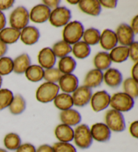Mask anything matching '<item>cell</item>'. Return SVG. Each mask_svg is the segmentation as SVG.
Listing matches in <instances>:
<instances>
[{
	"label": "cell",
	"mask_w": 138,
	"mask_h": 152,
	"mask_svg": "<svg viewBox=\"0 0 138 152\" xmlns=\"http://www.w3.org/2000/svg\"><path fill=\"white\" fill-rule=\"evenodd\" d=\"M6 25V18L4 14L2 12L0 11V31L5 28V26Z\"/></svg>",
	"instance_id": "c3c4849f"
},
{
	"label": "cell",
	"mask_w": 138,
	"mask_h": 152,
	"mask_svg": "<svg viewBox=\"0 0 138 152\" xmlns=\"http://www.w3.org/2000/svg\"><path fill=\"white\" fill-rule=\"evenodd\" d=\"M51 10L44 4H38L32 8L29 13V19L36 23H41L49 20Z\"/></svg>",
	"instance_id": "8fae6325"
},
{
	"label": "cell",
	"mask_w": 138,
	"mask_h": 152,
	"mask_svg": "<svg viewBox=\"0 0 138 152\" xmlns=\"http://www.w3.org/2000/svg\"><path fill=\"white\" fill-rule=\"evenodd\" d=\"M20 37V31L12 28H6L0 31V41L7 44L16 43Z\"/></svg>",
	"instance_id": "603a6c76"
},
{
	"label": "cell",
	"mask_w": 138,
	"mask_h": 152,
	"mask_svg": "<svg viewBox=\"0 0 138 152\" xmlns=\"http://www.w3.org/2000/svg\"><path fill=\"white\" fill-rule=\"evenodd\" d=\"M52 50L56 58H62L63 57L67 56L71 52V46L64 40H61L53 46Z\"/></svg>",
	"instance_id": "1f68e13d"
},
{
	"label": "cell",
	"mask_w": 138,
	"mask_h": 152,
	"mask_svg": "<svg viewBox=\"0 0 138 152\" xmlns=\"http://www.w3.org/2000/svg\"><path fill=\"white\" fill-rule=\"evenodd\" d=\"M43 4L47 7H48L51 10H54L57 7H59L61 1L59 0H44Z\"/></svg>",
	"instance_id": "7bdbcfd3"
},
{
	"label": "cell",
	"mask_w": 138,
	"mask_h": 152,
	"mask_svg": "<svg viewBox=\"0 0 138 152\" xmlns=\"http://www.w3.org/2000/svg\"><path fill=\"white\" fill-rule=\"evenodd\" d=\"M111 96L106 91H100L92 95L90 99L92 109L95 112H100L109 106Z\"/></svg>",
	"instance_id": "ba28073f"
},
{
	"label": "cell",
	"mask_w": 138,
	"mask_h": 152,
	"mask_svg": "<svg viewBox=\"0 0 138 152\" xmlns=\"http://www.w3.org/2000/svg\"><path fill=\"white\" fill-rule=\"evenodd\" d=\"M84 32V26L78 21H73L65 26L63 30V38L65 42L75 44L80 41Z\"/></svg>",
	"instance_id": "6da1fadb"
},
{
	"label": "cell",
	"mask_w": 138,
	"mask_h": 152,
	"mask_svg": "<svg viewBox=\"0 0 138 152\" xmlns=\"http://www.w3.org/2000/svg\"><path fill=\"white\" fill-rule=\"evenodd\" d=\"M52 148L53 152H77L75 147L70 143L57 142Z\"/></svg>",
	"instance_id": "74e56055"
},
{
	"label": "cell",
	"mask_w": 138,
	"mask_h": 152,
	"mask_svg": "<svg viewBox=\"0 0 138 152\" xmlns=\"http://www.w3.org/2000/svg\"><path fill=\"white\" fill-rule=\"evenodd\" d=\"M69 4H70L71 5H76V4H78L79 1H71V0H68L67 1Z\"/></svg>",
	"instance_id": "f907efd6"
},
{
	"label": "cell",
	"mask_w": 138,
	"mask_h": 152,
	"mask_svg": "<svg viewBox=\"0 0 138 152\" xmlns=\"http://www.w3.org/2000/svg\"><path fill=\"white\" fill-rule=\"evenodd\" d=\"M111 61L115 63H122L129 58V48L127 46H116L111 50L109 54Z\"/></svg>",
	"instance_id": "cb8c5ba5"
},
{
	"label": "cell",
	"mask_w": 138,
	"mask_h": 152,
	"mask_svg": "<svg viewBox=\"0 0 138 152\" xmlns=\"http://www.w3.org/2000/svg\"><path fill=\"white\" fill-rule=\"evenodd\" d=\"M131 75L132 78L135 80L138 81V62H135V64L133 66L131 69Z\"/></svg>",
	"instance_id": "7dc6e473"
},
{
	"label": "cell",
	"mask_w": 138,
	"mask_h": 152,
	"mask_svg": "<svg viewBox=\"0 0 138 152\" xmlns=\"http://www.w3.org/2000/svg\"><path fill=\"white\" fill-rule=\"evenodd\" d=\"M99 3L100 6L108 9H114L117 6V1L116 0H100Z\"/></svg>",
	"instance_id": "60d3db41"
},
{
	"label": "cell",
	"mask_w": 138,
	"mask_h": 152,
	"mask_svg": "<svg viewBox=\"0 0 138 152\" xmlns=\"http://www.w3.org/2000/svg\"><path fill=\"white\" fill-rule=\"evenodd\" d=\"M71 18V13L66 7H58L53 10L50 14L49 20L51 24L59 28L67 25Z\"/></svg>",
	"instance_id": "52a82bcc"
},
{
	"label": "cell",
	"mask_w": 138,
	"mask_h": 152,
	"mask_svg": "<svg viewBox=\"0 0 138 152\" xmlns=\"http://www.w3.org/2000/svg\"><path fill=\"white\" fill-rule=\"evenodd\" d=\"M99 42L102 48L105 50H111L115 48L118 44L115 32L109 29L103 30L102 34H100Z\"/></svg>",
	"instance_id": "2e32d148"
},
{
	"label": "cell",
	"mask_w": 138,
	"mask_h": 152,
	"mask_svg": "<svg viewBox=\"0 0 138 152\" xmlns=\"http://www.w3.org/2000/svg\"><path fill=\"white\" fill-rule=\"evenodd\" d=\"M71 52L74 56L78 59H84L88 57L91 52L90 46L85 43L84 41H79L78 42L73 44L71 48Z\"/></svg>",
	"instance_id": "83f0119b"
},
{
	"label": "cell",
	"mask_w": 138,
	"mask_h": 152,
	"mask_svg": "<svg viewBox=\"0 0 138 152\" xmlns=\"http://www.w3.org/2000/svg\"><path fill=\"white\" fill-rule=\"evenodd\" d=\"M1 85H2V78H1V76L0 75V88H1Z\"/></svg>",
	"instance_id": "816d5d0a"
},
{
	"label": "cell",
	"mask_w": 138,
	"mask_h": 152,
	"mask_svg": "<svg viewBox=\"0 0 138 152\" xmlns=\"http://www.w3.org/2000/svg\"><path fill=\"white\" fill-rule=\"evenodd\" d=\"M115 34L118 42L120 43L121 46L128 47L134 42L135 34L130 26L127 23H121L119 25Z\"/></svg>",
	"instance_id": "30bf717a"
},
{
	"label": "cell",
	"mask_w": 138,
	"mask_h": 152,
	"mask_svg": "<svg viewBox=\"0 0 138 152\" xmlns=\"http://www.w3.org/2000/svg\"><path fill=\"white\" fill-rule=\"evenodd\" d=\"M26 107V103L22 95L18 94L14 96V99L9 106V109L12 114L18 115L25 111Z\"/></svg>",
	"instance_id": "f546056e"
},
{
	"label": "cell",
	"mask_w": 138,
	"mask_h": 152,
	"mask_svg": "<svg viewBox=\"0 0 138 152\" xmlns=\"http://www.w3.org/2000/svg\"><path fill=\"white\" fill-rule=\"evenodd\" d=\"M103 81V73L98 69H92L87 73L84 84L88 88H96L101 85Z\"/></svg>",
	"instance_id": "ffe728a7"
},
{
	"label": "cell",
	"mask_w": 138,
	"mask_h": 152,
	"mask_svg": "<svg viewBox=\"0 0 138 152\" xmlns=\"http://www.w3.org/2000/svg\"><path fill=\"white\" fill-rule=\"evenodd\" d=\"M73 140L79 148L82 149L89 148L93 141L90 127L86 124H82L76 127L74 130Z\"/></svg>",
	"instance_id": "5b68a950"
},
{
	"label": "cell",
	"mask_w": 138,
	"mask_h": 152,
	"mask_svg": "<svg viewBox=\"0 0 138 152\" xmlns=\"http://www.w3.org/2000/svg\"><path fill=\"white\" fill-rule=\"evenodd\" d=\"M14 70V62L10 57L0 58V75L6 76L11 73Z\"/></svg>",
	"instance_id": "d590c367"
},
{
	"label": "cell",
	"mask_w": 138,
	"mask_h": 152,
	"mask_svg": "<svg viewBox=\"0 0 138 152\" xmlns=\"http://www.w3.org/2000/svg\"><path fill=\"white\" fill-rule=\"evenodd\" d=\"M103 80L110 87L117 88L123 82V76L119 70L111 68L103 74Z\"/></svg>",
	"instance_id": "e0dca14e"
},
{
	"label": "cell",
	"mask_w": 138,
	"mask_h": 152,
	"mask_svg": "<svg viewBox=\"0 0 138 152\" xmlns=\"http://www.w3.org/2000/svg\"><path fill=\"white\" fill-rule=\"evenodd\" d=\"M112 61L110 58L109 54L107 52H99L94 58V65L98 69L102 70H107L111 66Z\"/></svg>",
	"instance_id": "d4e9b609"
},
{
	"label": "cell",
	"mask_w": 138,
	"mask_h": 152,
	"mask_svg": "<svg viewBox=\"0 0 138 152\" xmlns=\"http://www.w3.org/2000/svg\"><path fill=\"white\" fill-rule=\"evenodd\" d=\"M123 89L125 93L127 94L133 99L137 97L138 95V82L134 78H128L123 82Z\"/></svg>",
	"instance_id": "836d02e7"
},
{
	"label": "cell",
	"mask_w": 138,
	"mask_h": 152,
	"mask_svg": "<svg viewBox=\"0 0 138 152\" xmlns=\"http://www.w3.org/2000/svg\"><path fill=\"white\" fill-rule=\"evenodd\" d=\"M134 99L125 93H116L111 96L109 105L119 112H127L134 106Z\"/></svg>",
	"instance_id": "3957f363"
},
{
	"label": "cell",
	"mask_w": 138,
	"mask_h": 152,
	"mask_svg": "<svg viewBox=\"0 0 138 152\" xmlns=\"http://www.w3.org/2000/svg\"><path fill=\"white\" fill-rule=\"evenodd\" d=\"M76 68V62L75 59L70 56H67L60 58L58 62V69L62 74H71Z\"/></svg>",
	"instance_id": "4316f807"
},
{
	"label": "cell",
	"mask_w": 138,
	"mask_h": 152,
	"mask_svg": "<svg viewBox=\"0 0 138 152\" xmlns=\"http://www.w3.org/2000/svg\"><path fill=\"white\" fill-rule=\"evenodd\" d=\"M14 62V71L16 74L21 75L25 73L26 70L30 66L31 60L28 54L24 53L16 58Z\"/></svg>",
	"instance_id": "7402d4cb"
},
{
	"label": "cell",
	"mask_w": 138,
	"mask_h": 152,
	"mask_svg": "<svg viewBox=\"0 0 138 152\" xmlns=\"http://www.w3.org/2000/svg\"><path fill=\"white\" fill-rule=\"evenodd\" d=\"M38 62L39 66L42 69H49L53 68L56 62V56L52 49L49 47L42 48L38 54Z\"/></svg>",
	"instance_id": "5bb4252c"
},
{
	"label": "cell",
	"mask_w": 138,
	"mask_h": 152,
	"mask_svg": "<svg viewBox=\"0 0 138 152\" xmlns=\"http://www.w3.org/2000/svg\"><path fill=\"white\" fill-rule=\"evenodd\" d=\"M59 89L57 84L48 82L42 83L36 90V100L42 103H50L56 97Z\"/></svg>",
	"instance_id": "7a4b0ae2"
},
{
	"label": "cell",
	"mask_w": 138,
	"mask_h": 152,
	"mask_svg": "<svg viewBox=\"0 0 138 152\" xmlns=\"http://www.w3.org/2000/svg\"><path fill=\"white\" fill-rule=\"evenodd\" d=\"M40 32L38 28L32 26H27L20 31V39L26 45H33L39 41Z\"/></svg>",
	"instance_id": "9a60e30c"
},
{
	"label": "cell",
	"mask_w": 138,
	"mask_h": 152,
	"mask_svg": "<svg viewBox=\"0 0 138 152\" xmlns=\"http://www.w3.org/2000/svg\"><path fill=\"white\" fill-rule=\"evenodd\" d=\"M36 152H53V148L49 145L44 144L39 147V148L36 149Z\"/></svg>",
	"instance_id": "bcb514c9"
},
{
	"label": "cell",
	"mask_w": 138,
	"mask_h": 152,
	"mask_svg": "<svg viewBox=\"0 0 138 152\" xmlns=\"http://www.w3.org/2000/svg\"><path fill=\"white\" fill-rule=\"evenodd\" d=\"M14 3V0H0V11L2 12L11 8Z\"/></svg>",
	"instance_id": "b9f144b4"
},
{
	"label": "cell",
	"mask_w": 138,
	"mask_h": 152,
	"mask_svg": "<svg viewBox=\"0 0 138 152\" xmlns=\"http://www.w3.org/2000/svg\"><path fill=\"white\" fill-rule=\"evenodd\" d=\"M14 96V94L9 89H0V111L9 107Z\"/></svg>",
	"instance_id": "e575fe53"
},
{
	"label": "cell",
	"mask_w": 138,
	"mask_h": 152,
	"mask_svg": "<svg viewBox=\"0 0 138 152\" xmlns=\"http://www.w3.org/2000/svg\"><path fill=\"white\" fill-rule=\"evenodd\" d=\"M0 152H7L6 149H1L0 148Z\"/></svg>",
	"instance_id": "f5cc1de1"
},
{
	"label": "cell",
	"mask_w": 138,
	"mask_h": 152,
	"mask_svg": "<svg viewBox=\"0 0 138 152\" xmlns=\"http://www.w3.org/2000/svg\"><path fill=\"white\" fill-rule=\"evenodd\" d=\"M55 135L59 142L69 143L73 140L74 130L71 127L62 124L55 128Z\"/></svg>",
	"instance_id": "44dd1931"
},
{
	"label": "cell",
	"mask_w": 138,
	"mask_h": 152,
	"mask_svg": "<svg viewBox=\"0 0 138 152\" xmlns=\"http://www.w3.org/2000/svg\"><path fill=\"white\" fill-rule=\"evenodd\" d=\"M60 119L63 124L71 127L78 125L81 122L82 117L77 110L70 109L61 112Z\"/></svg>",
	"instance_id": "d6986e66"
},
{
	"label": "cell",
	"mask_w": 138,
	"mask_h": 152,
	"mask_svg": "<svg viewBox=\"0 0 138 152\" xmlns=\"http://www.w3.org/2000/svg\"><path fill=\"white\" fill-rule=\"evenodd\" d=\"M129 132L132 137L135 138H138V121H135L131 123L129 126Z\"/></svg>",
	"instance_id": "ee69618b"
},
{
	"label": "cell",
	"mask_w": 138,
	"mask_h": 152,
	"mask_svg": "<svg viewBox=\"0 0 138 152\" xmlns=\"http://www.w3.org/2000/svg\"><path fill=\"white\" fill-rule=\"evenodd\" d=\"M79 85V80L73 74L63 75L59 80V87L65 93H73Z\"/></svg>",
	"instance_id": "4fadbf2b"
},
{
	"label": "cell",
	"mask_w": 138,
	"mask_h": 152,
	"mask_svg": "<svg viewBox=\"0 0 138 152\" xmlns=\"http://www.w3.org/2000/svg\"><path fill=\"white\" fill-rule=\"evenodd\" d=\"M7 51V46L6 44L0 41V58L4 57Z\"/></svg>",
	"instance_id": "681fc988"
},
{
	"label": "cell",
	"mask_w": 138,
	"mask_h": 152,
	"mask_svg": "<svg viewBox=\"0 0 138 152\" xmlns=\"http://www.w3.org/2000/svg\"><path fill=\"white\" fill-rule=\"evenodd\" d=\"M16 152H36V148L33 144L26 143L21 144L16 149Z\"/></svg>",
	"instance_id": "ab89813d"
},
{
	"label": "cell",
	"mask_w": 138,
	"mask_h": 152,
	"mask_svg": "<svg viewBox=\"0 0 138 152\" xmlns=\"http://www.w3.org/2000/svg\"><path fill=\"white\" fill-rule=\"evenodd\" d=\"M79 8L86 14L97 16L101 12L102 7L98 0H81L78 3Z\"/></svg>",
	"instance_id": "ac0fdd59"
},
{
	"label": "cell",
	"mask_w": 138,
	"mask_h": 152,
	"mask_svg": "<svg viewBox=\"0 0 138 152\" xmlns=\"http://www.w3.org/2000/svg\"><path fill=\"white\" fill-rule=\"evenodd\" d=\"M44 69L39 65H30L25 72L26 78L31 82L41 81L44 77Z\"/></svg>",
	"instance_id": "f1b7e54d"
},
{
	"label": "cell",
	"mask_w": 138,
	"mask_h": 152,
	"mask_svg": "<svg viewBox=\"0 0 138 152\" xmlns=\"http://www.w3.org/2000/svg\"><path fill=\"white\" fill-rule=\"evenodd\" d=\"M92 137L95 141L99 142H107L110 140L111 131L107 125L102 123H97L92 125L90 128Z\"/></svg>",
	"instance_id": "7c38bea8"
},
{
	"label": "cell",
	"mask_w": 138,
	"mask_h": 152,
	"mask_svg": "<svg viewBox=\"0 0 138 152\" xmlns=\"http://www.w3.org/2000/svg\"><path fill=\"white\" fill-rule=\"evenodd\" d=\"M22 143L20 136L15 133H10L5 136L4 143L6 148L9 150L14 151L19 148Z\"/></svg>",
	"instance_id": "d6a6232c"
},
{
	"label": "cell",
	"mask_w": 138,
	"mask_h": 152,
	"mask_svg": "<svg viewBox=\"0 0 138 152\" xmlns=\"http://www.w3.org/2000/svg\"><path fill=\"white\" fill-rule=\"evenodd\" d=\"M53 101L55 106L62 111L71 109L73 106L71 95L68 93L58 94Z\"/></svg>",
	"instance_id": "484cf974"
},
{
	"label": "cell",
	"mask_w": 138,
	"mask_h": 152,
	"mask_svg": "<svg viewBox=\"0 0 138 152\" xmlns=\"http://www.w3.org/2000/svg\"><path fill=\"white\" fill-rule=\"evenodd\" d=\"M92 95V91L91 88L85 86H78L71 95L73 105L79 107L87 105L90 103Z\"/></svg>",
	"instance_id": "9c48e42d"
},
{
	"label": "cell",
	"mask_w": 138,
	"mask_h": 152,
	"mask_svg": "<svg viewBox=\"0 0 138 152\" xmlns=\"http://www.w3.org/2000/svg\"><path fill=\"white\" fill-rule=\"evenodd\" d=\"M100 38V31L96 28H90L84 30L82 38L85 43L89 46H94L99 42Z\"/></svg>",
	"instance_id": "4dcf8cb0"
},
{
	"label": "cell",
	"mask_w": 138,
	"mask_h": 152,
	"mask_svg": "<svg viewBox=\"0 0 138 152\" xmlns=\"http://www.w3.org/2000/svg\"><path fill=\"white\" fill-rule=\"evenodd\" d=\"M105 123L109 129L115 132H122L126 128L123 115L114 109L108 110L106 113Z\"/></svg>",
	"instance_id": "8992f818"
},
{
	"label": "cell",
	"mask_w": 138,
	"mask_h": 152,
	"mask_svg": "<svg viewBox=\"0 0 138 152\" xmlns=\"http://www.w3.org/2000/svg\"><path fill=\"white\" fill-rule=\"evenodd\" d=\"M29 20V12L24 6L17 7L10 15V24L11 28L20 31L28 26Z\"/></svg>",
	"instance_id": "277c9868"
},
{
	"label": "cell",
	"mask_w": 138,
	"mask_h": 152,
	"mask_svg": "<svg viewBox=\"0 0 138 152\" xmlns=\"http://www.w3.org/2000/svg\"><path fill=\"white\" fill-rule=\"evenodd\" d=\"M63 74L59 71L57 68H51L49 69H46L44 71L43 78L48 83H56L59 82Z\"/></svg>",
	"instance_id": "8d00e7d4"
},
{
	"label": "cell",
	"mask_w": 138,
	"mask_h": 152,
	"mask_svg": "<svg viewBox=\"0 0 138 152\" xmlns=\"http://www.w3.org/2000/svg\"><path fill=\"white\" fill-rule=\"evenodd\" d=\"M130 27L132 29L133 32H134L135 35L137 34L138 33V15H135V16L133 18Z\"/></svg>",
	"instance_id": "f6af8a7d"
},
{
	"label": "cell",
	"mask_w": 138,
	"mask_h": 152,
	"mask_svg": "<svg viewBox=\"0 0 138 152\" xmlns=\"http://www.w3.org/2000/svg\"><path fill=\"white\" fill-rule=\"evenodd\" d=\"M129 57L135 62L138 60V43L137 42H134L131 45L129 46Z\"/></svg>",
	"instance_id": "f35d334b"
}]
</instances>
